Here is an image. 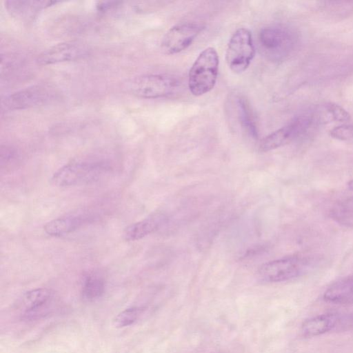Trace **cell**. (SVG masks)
Listing matches in <instances>:
<instances>
[{
    "label": "cell",
    "mask_w": 353,
    "mask_h": 353,
    "mask_svg": "<svg viewBox=\"0 0 353 353\" xmlns=\"http://www.w3.org/2000/svg\"><path fill=\"white\" fill-rule=\"evenodd\" d=\"M112 165L105 159L86 158L72 161L57 170L50 179L58 187H69L94 181L110 172Z\"/></svg>",
    "instance_id": "6da1fadb"
},
{
    "label": "cell",
    "mask_w": 353,
    "mask_h": 353,
    "mask_svg": "<svg viewBox=\"0 0 353 353\" xmlns=\"http://www.w3.org/2000/svg\"><path fill=\"white\" fill-rule=\"evenodd\" d=\"M219 55L212 47L203 50L192 64L188 75V88L194 96L209 92L214 87L219 71Z\"/></svg>",
    "instance_id": "7a4b0ae2"
},
{
    "label": "cell",
    "mask_w": 353,
    "mask_h": 353,
    "mask_svg": "<svg viewBox=\"0 0 353 353\" xmlns=\"http://www.w3.org/2000/svg\"><path fill=\"white\" fill-rule=\"evenodd\" d=\"M296 43L294 33L282 26L263 28L258 35L260 52L268 59L280 61L288 56Z\"/></svg>",
    "instance_id": "3957f363"
},
{
    "label": "cell",
    "mask_w": 353,
    "mask_h": 353,
    "mask_svg": "<svg viewBox=\"0 0 353 353\" xmlns=\"http://www.w3.org/2000/svg\"><path fill=\"white\" fill-rule=\"evenodd\" d=\"M312 265V260L304 256H291L263 264L258 270L259 278L265 282L288 281L306 273Z\"/></svg>",
    "instance_id": "277c9868"
},
{
    "label": "cell",
    "mask_w": 353,
    "mask_h": 353,
    "mask_svg": "<svg viewBox=\"0 0 353 353\" xmlns=\"http://www.w3.org/2000/svg\"><path fill=\"white\" fill-rule=\"evenodd\" d=\"M180 81L174 76L150 74L137 77L128 85L133 95L144 99H157L174 94L180 88Z\"/></svg>",
    "instance_id": "5b68a950"
},
{
    "label": "cell",
    "mask_w": 353,
    "mask_h": 353,
    "mask_svg": "<svg viewBox=\"0 0 353 353\" xmlns=\"http://www.w3.org/2000/svg\"><path fill=\"white\" fill-rule=\"evenodd\" d=\"M254 54L251 32L246 28L238 29L228 44L225 53L228 65L234 73H241L248 68Z\"/></svg>",
    "instance_id": "8992f818"
},
{
    "label": "cell",
    "mask_w": 353,
    "mask_h": 353,
    "mask_svg": "<svg viewBox=\"0 0 353 353\" xmlns=\"http://www.w3.org/2000/svg\"><path fill=\"white\" fill-rule=\"evenodd\" d=\"M57 94L51 85H34L7 96L2 101V108L13 110L43 105L54 99Z\"/></svg>",
    "instance_id": "52a82bcc"
},
{
    "label": "cell",
    "mask_w": 353,
    "mask_h": 353,
    "mask_svg": "<svg viewBox=\"0 0 353 353\" xmlns=\"http://www.w3.org/2000/svg\"><path fill=\"white\" fill-rule=\"evenodd\" d=\"M203 26L194 22H182L172 27L161 41V49L167 54L179 53L188 48L200 34Z\"/></svg>",
    "instance_id": "ba28073f"
},
{
    "label": "cell",
    "mask_w": 353,
    "mask_h": 353,
    "mask_svg": "<svg viewBox=\"0 0 353 353\" xmlns=\"http://www.w3.org/2000/svg\"><path fill=\"white\" fill-rule=\"evenodd\" d=\"M52 292L46 288H36L25 292L17 306L22 312L21 318L33 321L44 316L52 308Z\"/></svg>",
    "instance_id": "9c48e42d"
},
{
    "label": "cell",
    "mask_w": 353,
    "mask_h": 353,
    "mask_svg": "<svg viewBox=\"0 0 353 353\" xmlns=\"http://www.w3.org/2000/svg\"><path fill=\"white\" fill-rule=\"evenodd\" d=\"M312 117L308 115L298 117L285 126L265 137L259 148L267 152L283 146L303 134L312 125Z\"/></svg>",
    "instance_id": "30bf717a"
},
{
    "label": "cell",
    "mask_w": 353,
    "mask_h": 353,
    "mask_svg": "<svg viewBox=\"0 0 353 353\" xmlns=\"http://www.w3.org/2000/svg\"><path fill=\"white\" fill-rule=\"evenodd\" d=\"M89 51L88 46L82 41H64L43 51L37 61L43 65L75 61L88 55Z\"/></svg>",
    "instance_id": "8fae6325"
},
{
    "label": "cell",
    "mask_w": 353,
    "mask_h": 353,
    "mask_svg": "<svg viewBox=\"0 0 353 353\" xmlns=\"http://www.w3.org/2000/svg\"><path fill=\"white\" fill-rule=\"evenodd\" d=\"M96 218V214L90 210H77L48 222L43 230L50 236H61L92 223Z\"/></svg>",
    "instance_id": "7c38bea8"
},
{
    "label": "cell",
    "mask_w": 353,
    "mask_h": 353,
    "mask_svg": "<svg viewBox=\"0 0 353 353\" xmlns=\"http://www.w3.org/2000/svg\"><path fill=\"white\" fill-rule=\"evenodd\" d=\"M323 299L333 303L353 301V275L344 277L332 283L325 291Z\"/></svg>",
    "instance_id": "4fadbf2b"
},
{
    "label": "cell",
    "mask_w": 353,
    "mask_h": 353,
    "mask_svg": "<svg viewBox=\"0 0 353 353\" xmlns=\"http://www.w3.org/2000/svg\"><path fill=\"white\" fill-rule=\"evenodd\" d=\"M163 219L157 214L132 223L125 229L123 237L129 241L139 240L158 230Z\"/></svg>",
    "instance_id": "5bb4252c"
},
{
    "label": "cell",
    "mask_w": 353,
    "mask_h": 353,
    "mask_svg": "<svg viewBox=\"0 0 353 353\" xmlns=\"http://www.w3.org/2000/svg\"><path fill=\"white\" fill-rule=\"evenodd\" d=\"M338 321V316L333 313L317 315L305 320L301 325L305 336H314L331 330Z\"/></svg>",
    "instance_id": "9a60e30c"
},
{
    "label": "cell",
    "mask_w": 353,
    "mask_h": 353,
    "mask_svg": "<svg viewBox=\"0 0 353 353\" xmlns=\"http://www.w3.org/2000/svg\"><path fill=\"white\" fill-rule=\"evenodd\" d=\"M52 3L44 1H8L6 7L14 17L25 19L32 17L41 8Z\"/></svg>",
    "instance_id": "2e32d148"
},
{
    "label": "cell",
    "mask_w": 353,
    "mask_h": 353,
    "mask_svg": "<svg viewBox=\"0 0 353 353\" xmlns=\"http://www.w3.org/2000/svg\"><path fill=\"white\" fill-rule=\"evenodd\" d=\"M105 288V281L101 276L96 273L88 274L83 277L82 281L81 297L84 301H93L103 294Z\"/></svg>",
    "instance_id": "e0dca14e"
},
{
    "label": "cell",
    "mask_w": 353,
    "mask_h": 353,
    "mask_svg": "<svg viewBox=\"0 0 353 353\" xmlns=\"http://www.w3.org/2000/svg\"><path fill=\"white\" fill-rule=\"evenodd\" d=\"M238 112L240 122L243 128L254 139L258 137V131L256 123L247 101L242 97L237 100Z\"/></svg>",
    "instance_id": "ac0fdd59"
},
{
    "label": "cell",
    "mask_w": 353,
    "mask_h": 353,
    "mask_svg": "<svg viewBox=\"0 0 353 353\" xmlns=\"http://www.w3.org/2000/svg\"><path fill=\"white\" fill-rule=\"evenodd\" d=\"M144 310L142 307L133 306L123 310L114 320L115 326L124 327L134 324L141 317Z\"/></svg>",
    "instance_id": "d6986e66"
},
{
    "label": "cell",
    "mask_w": 353,
    "mask_h": 353,
    "mask_svg": "<svg viewBox=\"0 0 353 353\" xmlns=\"http://www.w3.org/2000/svg\"><path fill=\"white\" fill-rule=\"evenodd\" d=\"M325 108L330 118L340 122L348 121L350 119V114L341 106L336 103H330Z\"/></svg>",
    "instance_id": "ffe728a7"
},
{
    "label": "cell",
    "mask_w": 353,
    "mask_h": 353,
    "mask_svg": "<svg viewBox=\"0 0 353 353\" xmlns=\"http://www.w3.org/2000/svg\"><path fill=\"white\" fill-rule=\"evenodd\" d=\"M334 139L345 141L353 138V125H341L334 128L330 132Z\"/></svg>",
    "instance_id": "44dd1931"
},
{
    "label": "cell",
    "mask_w": 353,
    "mask_h": 353,
    "mask_svg": "<svg viewBox=\"0 0 353 353\" xmlns=\"http://www.w3.org/2000/svg\"><path fill=\"white\" fill-rule=\"evenodd\" d=\"M17 151L8 146L3 147L1 148V165L7 166L14 162L17 158Z\"/></svg>",
    "instance_id": "7402d4cb"
},
{
    "label": "cell",
    "mask_w": 353,
    "mask_h": 353,
    "mask_svg": "<svg viewBox=\"0 0 353 353\" xmlns=\"http://www.w3.org/2000/svg\"><path fill=\"white\" fill-rule=\"evenodd\" d=\"M347 190L351 192L352 196H353V179L348 183Z\"/></svg>",
    "instance_id": "603a6c76"
}]
</instances>
